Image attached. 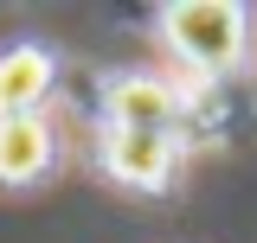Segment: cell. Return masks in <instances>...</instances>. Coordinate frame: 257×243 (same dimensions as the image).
I'll return each mask as SVG.
<instances>
[{
    "label": "cell",
    "mask_w": 257,
    "mask_h": 243,
    "mask_svg": "<svg viewBox=\"0 0 257 243\" xmlns=\"http://www.w3.org/2000/svg\"><path fill=\"white\" fill-rule=\"evenodd\" d=\"M244 6H225V0H187V6H167V38L193 70H231L244 58Z\"/></svg>",
    "instance_id": "cell-1"
},
{
    "label": "cell",
    "mask_w": 257,
    "mask_h": 243,
    "mask_svg": "<svg viewBox=\"0 0 257 243\" xmlns=\"http://www.w3.org/2000/svg\"><path fill=\"white\" fill-rule=\"evenodd\" d=\"M103 160L122 186H161L174 173V134L167 128H109Z\"/></svg>",
    "instance_id": "cell-2"
},
{
    "label": "cell",
    "mask_w": 257,
    "mask_h": 243,
    "mask_svg": "<svg viewBox=\"0 0 257 243\" xmlns=\"http://www.w3.org/2000/svg\"><path fill=\"white\" fill-rule=\"evenodd\" d=\"M52 90V58L39 52V45H13L7 58H0V122L13 116H32L39 102Z\"/></svg>",
    "instance_id": "cell-3"
},
{
    "label": "cell",
    "mask_w": 257,
    "mask_h": 243,
    "mask_svg": "<svg viewBox=\"0 0 257 243\" xmlns=\"http://www.w3.org/2000/svg\"><path fill=\"white\" fill-rule=\"evenodd\" d=\"M174 122H180V96L155 77H128L109 90V128H167L174 134Z\"/></svg>",
    "instance_id": "cell-4"
},
{
    "label": "cell",
    "mask_w": 257,
    "mask_h": 243,
    "mask_svg": "<svg viewBox=\"0 0 257 243\" xmlns=\"http://www.w3.org/2000/svg\"><path fill=\"white\" fill-rule=\"evenodd\" d=\"M52 166V134H45V122H32V116H13V122H0V180H39Z\"/></svg>",
    "instance_id": "cell-5"
}]
</instances>
